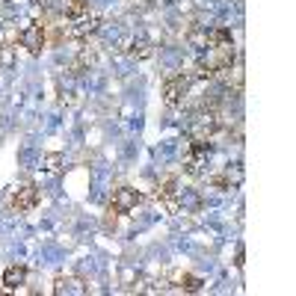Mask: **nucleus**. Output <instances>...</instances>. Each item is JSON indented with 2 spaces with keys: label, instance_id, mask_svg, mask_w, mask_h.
I'll return each instance as SVG.
<instances>
[{
  "label": "nucleus",
  "instance_id": "f257e3e1",
  "mask_svg": "<svg viewBox=\"0 0 296 296\" xmlns=\"http://www.w3.org/2000/svg\"><path fill=\"white\" fill-rule=\"evenodd\" d=\"M24 278V270L21 267H12L9 273H6V281H9V287H15V281H21Z\"/></svg>",
  "mask_w": 296,
  "mask_h": 296
}]
</instances>
